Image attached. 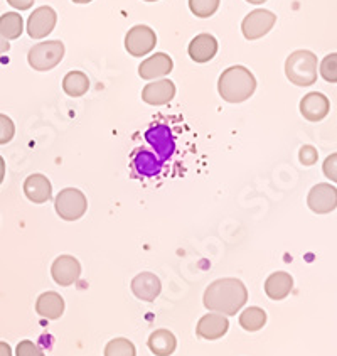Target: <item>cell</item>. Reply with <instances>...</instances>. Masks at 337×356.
<instances>
[{
    "mask_svg": "<svg viewBox=\"0 0 337 356\" xmlns=\"http://www.w3.org/2000/svg\"><path fill=\"white\" fill-rule=\"evenodd\" d=\"M307 204L317 215H326L337 208V189L327 183H320L311 189Z\"/></svg>",
    "mask_w": 337,
    "mask_h": 356,
    "instance_id": "obj_10",
    "label": "cell"
},
{
    "mask_svg": "<svg viewBox=\"0 0 337 356\" xmlns=\"http://www.w3.org/2000/svg\"><path fill=\"white\" fill-rule=\"evenodd\" d=\"M206 309L223 316H235L248 302L247 286L240 279H217L208 286L202 298Z\"/></svg>",
    "mask_w": 337,
    "mask_h": 356,
    "instance_id": "obj_1",
    "label": "cell"
},
{
    "mask_svg": "<svg viewBox=\"0 0 337 356\" xmlns=\"http://www.w3.org/2000/svg\"><path fill=\"white\" fill-rule=\"evenodd\" d=\"M24 195L33 203L42 204L53 196V186H51V181L47 179L44 174H31L24 181Z\"/></svg>",
    "mask_w": 337,
    "mask_h": 356,
    "instance_id": "obj_18",
    "label": "cell"
},
{
    "mask_svg": "<svg viewBox=\"0 0 337 356\" xmlns=\"http://www.w3.org/2000/svg\"><path fill=\"white\" fill-rule=\"evenodd\" d=\"M317 56L307 49L292 53L285 61V74L293 85L311 86L317 80Z\"/></svg>",
    "mask_w": 337,
    "mask_h": 356,
    "instance_id": "obj_3",
    "label": "cell"
},
{
    "mask_svg": "<svg viewBox=\"0 0 337 356\" xmlns=\"http://www.w3.org/2000/svg\"><path fill=\"white\" fill-rule=\"evenodd\" d=\"M24 31V21L19 12H7L0 17V35L7 41L21 38Z\"/></svg>",
    "mask_w": 337,
    "mask_h": 356,
    "instance_id": "obj_24",
    "label": "cell"
},
{
    "mask_svg": "<svg viewBox=\"0 0 337 356\" xmlns=\"http://www.w3.org/2000/svg\"><path fill=\"white\" fill-rule=\"evenodd\" d=\"M3 177H6V161L0 156V184L3 183Z\"/></svg>",
    "mask_w": 337,
    "mask_h": 356,
    "instance_id": "obj_36",
    "label": "cell"
},
{
    "mask_svg": "<svg viewBox=\"0 0 337 356\" xmlns=\"http://www.w3.org/2000/svg\"><path fill=\"white\" fill-rule=\"evenodd\" d=\"M229 330V321L228 318L223 314H217V312H209V314L202 316L196 326V334L202 339H208V341H214V339H220L228 333Z\"/></svg>",
    "mask_w": 337,
    "mask_h": 356,
    "instance_id": "obj_13",
    "label": "cell"
},
{
    "mask_svg": "<svg viewBox=\"0 0 337 356\" xmlns=\"http://www.w3.org/2000/svg\"><path fill=\"white\" fill-rule=\"evenodd\" d=\"M299 157L304 165H314L317 162V157H319V154H317V150L312 147V145H304V147L300 149Z\"/></svg>",
    "mask_w": 337,
    "mask_h": 356,
    "instance_id": "obj_32",
    "label": "cell"
},
{
    "mask_svg": "<svg viewBox=\"0 0 337 356\" xmlns=\"http://www.w3.org/2000/svg\"><path fill=\"white\" fill-rule=\"evenodd\" d=\"M132 169L135 174L144 177H152L162 171L164 168V161L149 147H137L132 152Z\"/></svg>",
    "mask_w": 337,
    "mask_h": 356,
    "instance_id": "obj_12",
    "label": "cell"
},
{
    "mask_svg": "<svg viewBox=\"0 0 337 356\" xmlns=\"http://www.w3.org/2000/svg\"><path fill=\"white\" fill-rule=\"evenodd\" d=\"M256 90V80L253 73L245 66H229L217 80L220 97L228 104H243L253 97Z\"/></svg>",
    "mask_w": 337,
    "mask_h": 356,
    "instance_id": "obj_2",
    "label": "cell"
},
{
    "mask_svg": "<svg viewBox=\"0 0 337 356\" xmlns=\"http://www.w3.org/2000/svg\"><path fill=\"white\" fill-rule=\"evenodd\" d=\"M0 356H12L10 346L3 341H0Z\"/></svg>",
    "mask_w": 337,
    "mask_h": 356,
    "instance_id": "obj_35",
    "label": "cell"
},
{
    "mask_svg": "<svg viewBox=\"0 0 337 356\" xmlns=\"http://www.w3.org/2000/svg\"><path fill=\"white\" fill-rule=\"evenodd\" d=\"M322 171L326 174L327 179H331L332 183H337V152L331 154V156L324 161Z\"/></svg>",
    "mask_w": 337,
    "mask_h": 356,
    "instance_id": "obj_31",
    "label": "cell"
},
{
    "mask_svg": "<svg viewBox=\"0 0 337 356\" xmlns=\"http://www.w3.org/2000/svg\"><path fill=\"white\" fill-rule=\"evenodd\" d=\"M7 3L17 10H27L34 6V0H7Z\"/></svg>",
    "mask_w": 337,
    "mask_h": 356,
    "instance_id": "obj_33",
    "label": "cell"
},
{
    "mask_svg": "<svg viewBox=\"0 0 337 356\" xmlns=\"http://www.w3.org/2000/svg\"><path fill=\"white\" fill-rule=\"evenodd\" d=\"M174 63L169 54L165 53H156L142 65L138 66V74L142 80H158V78H165L172 71Z\"/></svg>",
    "mask_w": 337,
    "mask_h": 356,
    "instance_id": "obj_16",
    "label": "cell"
},
{
    "mask_svg": "<svg viewBox=\"0 0 337 356\" xmlns=\"http://www.w3.org/2000/svg\"><path fill=\"white\" fill-rule=\"evenodd\" d=\"M277 15L273 12L265 10V9H256L249 12L247 17L243 19L241 24V31L243 35L248 41H255V39L263 38L265 34H268L272 31V27L275 26Z\"/></svg>",
    "mask_w": 337,
    "mask_h": 356,
    "instance_id": "obj_7",
    "label": "cell"
},
{
    "mask_svg": "<svg viewBox=\"0 0 337 356\" xmlns=\"http://www.w3.org/2000/svg\"><path fill=\"white\" fill-rule=\"evenodd\" d=\"M9 49H10L9 41H7V39H3L2 35H0V59H2L7 53H9Z\"/></svg>",
    "mask_w": 337,
    "mask_h": 356,
    "instance_id": "obj_34",
    "label": "cell"
},
{
    "mask_svg": "<svg viewBox=\"0 0 337 356\" xmlns=\"http://www.w3.org/2000/svg\"><path fill=\"white\" fill-rule=\"evenodd\" d=\"M176 348L177 339L169 330H157L149 336V350L156 356H170Z\"/></svg>",
    "mask_w": 337,
    "mask_h": 356,
    "instance_id": "obj_22",
    "label": "cell"
},
{
    "mask_svg": "<svg viewBox=\"0 0 337 356\" xmlns=\"http://www.w3.org/2000/svg\"><path fill=\"white\" fill-rule=\"evenodd\" d=\"M51 275L54 282L61 287H69L81 275V264L73 255H61L58 257L51 267Z\"/></svg>",
    "mask_w": 337,
    "mask_h": 356,
    "instance_id": "obj_11",
    "label": "cell"
},
{
    "mask_svg": "<svg viewBox=\"0 0 337 356\" xmlns=\"http://www.w3.org/2000/svg\"><path fill=\"white\" fill-rule=\"evenodd\" d=\"M174 97H176V85L170 80H165V78L149 83V85L142 90V100H144L147 105H167Z\"/></svg>",
    "mask_w": 337,
    "mask_h": 356,
    "instance_id": "obj_14",
    "label": "cell"
},
{
    "mask_svg": "<svg viewBox=\"0 0 337 356\" xmlns=\"http://www.w3.org/2000/svg\"><path fill=\"white\" fill-rule=\"evenodd\" d=\"M145 2H157V0H145Z\"/></svg>",
    "mask_w": 337,
    "mask_h": 356,
    "instance_id": "obj_39",
    "label": "cell"
},
{
    "mask_svg": "<svg viewBox=\"0 0 337 356\" xmlns=\"http://www.w3.org/2000/svg\"><path fill=\"white\" fill-rule=\"evenodd\" d=\"M105 356H137V351L130 339L115 338L106 345Z\"/></svg>",
    "mask_w": 337,
    "mask_h": 356,
    "instance_id": "obj_26",
    "label": "cell"
},
{
    "mask_svg": "<svg viewBox=\"0 0 337 356\" xmlns=\"http://www.w3.org/2000/svg\"><path fill=\"white\" fill-rule=\"evenodd\" d=\"M293 287V279L287 272H273L265 280V294L272 300H281L290 294Z\"/></svg>",
    "mask_w": 337,
    "mask_h": 356,
    "instance_id": "obj_21",
    "label": "cell"
},
{
    "mask_svg": "<svg viewBox=\"0 0 337 356\" xmlns=\"http://www.w3.org/2000/svg\"><path fill=\"white\" fill-rule=\"evenodd\" d=\"M265 324H267V312L261 309V307H247V309L240 314V326L243 327L245 331H249V333L260 331Z\"/></svg>",
    "mask_w": 337,
    "mask_h": 356,
    "instance_id": "obj_25",
    "label": "cell"
},
{
    "mask_svg": "<svg viewBox=\"0 0 337 356\" xmlns=\"http://www.w3.org/2000/svg\"><path fill=\"white\" fill-rule=\"evenodd\" d=\"M74 3H90L91 0H73Z\"/></svg>",
    "mask_w": 337,
    "mask_h": 356,
    "instance_id": "obj_38",
    "label": "cell"
},
{
    "mask_svg": "<svg viewBox=\"0 0 337 356\" xmlns=\"http://www.w3.org/2000/svg\"><path fill=\"white\" fill-rule=\"evenodd\" d=\"M63 90L67 97H83L88 93L90 90V80L83 71H69L65 78H63Z\"/></svg>",
    "mask_w": 337,
    "mask_h": 356,
    "instance_id": "obj_23",
    "label": "cell"
},
{
    "mask_svg": "<svg viewBox=\"0 0 337 356\" xmlns=\"http://www.w3.org/2000/svg\"><path fill=\"white\" fill-rule=\"evenodd\" d=\"M58 22V14L53 7L42 6L29 15L27 33L33 39H44L54 31Z\"/></svg>",
    "mask_w": 337,
    "mask_h": 356,
    "instance_id": "obj_9",
    "label": "cell"
},
{
    "mask_svg": "<svg viewBox=\"0 0 337 356\" xmlns=\"http://www.w3.org/2000/svg\"><path fill=\"white\" fill-rule=\"evenodd\" d=\"M220 7V0H189V9L196 17H211Z\"/></svg>",
    "mask_w": 337,
    "mask_h": 356,
    "instance_id": "obj_27",
    "label": "cell"
},
{
    "mask_svg": "<svg viewBox=\"0 0 337 356\" xmlns=\"http://www.w3.org/2000/svg\"><path fill=\"white\" fill-rule=\"evenodd\" d=\"M65 58V44L61 41L39 42L31 47L27 54L29 66L35 71H49L56 68Z\"/></svg>",
    "mask_w": 337,
    "mask_h": 356,
    "instance_id": "obj_4",
    "label": "cell"
},
{
    "mask_svg": "<svg viewBox=\"0 0 337 356\" xmlns=\"http://www.w3.org/2000/svg\"><path fill=\"white\" fill-rule=\"evenodd\" d=\"M217 41L211 34H199L189 44V56L196 63H208L216 56Z\"/></svg>",
    "mask_w": 337,
    "mask_h": 356,
    "instance_id": "obj_19",
    "label": "cell"
},
{
    "mask_svg": "<svg viewBox=\"0 0 337 356\" xmlns=\"http://www.w3.org/2000/svg\"><path fill=\"white\" fill-rule=\"evenodd\" d=\"M15 356H46L42 353V350L35 343L29 341V339H24L15 348Z\"/></svg>",
    "mask_w": 337,
    "mask_h": 356,
    "instance_id": "obj_30",
    "label": "cell"
},
{
    "mask_svg": "<svg viewBox=\"0 0 337 356\" xmlns=\"http://www.w3.org/2000/svg\"><path fill=\"white\" fill-rule=\"evenodd\" d=\"M132 292L135 298L145 302H154L162 292L161 279L152 272H142V274L135 275L132 280Z\"/></svg>",
    "mask_w": 337,
    "mask_h": 356,
    "instance_id": "obj_15",
    "label": "cell"
},
{
    "mask_svg": "<svg viewBox=\"0 0 337 356\" xmlns=\"http://www.w3.org/2000/svg\"><path fill=\"white\" fill-rule=\"evenodd\" d=\"M15 136V125L9 117L0 113V145L9 144Z\"/></svg>",
    "mask_w": 337,
    "mask_h": 356,
    "instance_id": "obj_29",
    "label": "cell"
},
{
    "mask_svg": "<svg viewBox=\"0 0 337 356\" xmlns=\"http://www.w3.org/2000/svg\"><path fill=\"white\" fill-rule=\"evenodd\" d=\"M247 2L255 3V6H260V3H265V2H267V0H247Z\"/></svg>",
    "mask_w": 337,
    "mask_h": 356,
    "instance_id": "obj_37",
    "label": "cell"
},
{
    "mask_svg": "<svg viewBox=\"0 0 337 356\" xmlns=\"http://www.w3.org/2000/svg\"><path fill=\"white\" fill-rule=\"evenodd\" d=\"M145 142L150 149L161 157V161H169L176 150V140L167 125H154L145 132Z\"/></svg>",
    "mask_w": 337,
    "mask_h": 356,
    "instance_id": "obj_8",
    "label": "cell"
},
{
    "mask_svg": "<svg viewBox=\"0 0 337 356\" xmlns=\"http://www.w3.org/2000/svg\"><path fill=\"white\" fill-rule=\"evenodd\" d=\"M54 209L58 216L65 221H76L83 218L88 209V200L76 188H66L59 191L54 201Z\"/></svg>",
    "mask_w": 337,
    "mask_h": 356,
    "instance_id": "obj_5",
    "label": "cell"
},
{
    "mask_svg": "<svg viewBox=\"0 0 337 356\" xmlns=\"http://www.w3.org/2000/svg\"><path fill=\"white\" fill-rule=\"evenodd\" d=\"M329 110H331V104H329V98L322 93H307L300 102V113L309 122L324 120L327 117Z\"/></svg>",
    "mask_w": 337,
    "mask_h": 356,
    "instance_id": "obj_17",
    "label": "cell"
},
{
    "mask_svg": "<svg viewBox=\"0 0 337 356\" xmlns=\"http://www.w3.org/2000/svg\"><path fill=\"white\" fill-rule=\"evenodd\" d=\"M35 312L44 319H59L65 312V299L58 292H44L35 300Z\"/></svg>",
    "mask_w": 337,
    "mask_h": 356,
    "instance_id": "obj_20",
    "label": "cell"
},
{
    "mask_svg": "<svg viewBox=\"0 0 337 356\" xmlns=\"http://www.w3.org/2000/svg\"><path fill=\"white\" fill-rule=\"evenodd\" d=\"M157 44V35L149 26H133L125 35V49L135 58L152 53Z\"/></svg>",
    "mask_w": 337,
    "mask_h": 356,
    "instance_id": "obj_6",
    "label": "cell"
},
{
    "mask_svg": "<svg viewBox=\"0 0 337 356\" xmlns=\"http://www.w3.org/2000/svg\"><path fill=\"white\" fill-rule=\"evenodd\" d=\"M320 76L329 83H337V53L329 54L320 63Z\"/></svg>",
    "mask_w": 337,
    "mask_h": 356,
    "instance_id": "obj_28",
    "label": "cell"
}]
</instances>
